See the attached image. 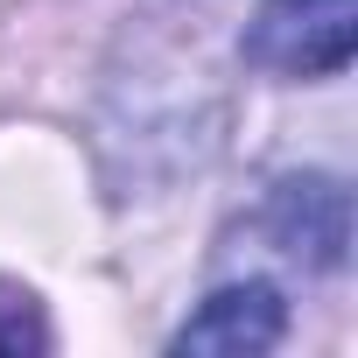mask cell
I'll return each mask as SVG.
<instances>
[{
    "label": "cell",
    "instance_id": "cell-4",
    "mask_svg": "<svg viewBox=\"0 0 358 358\" xmlns=\"http://www.w3.org/2000/svg\"><path fill=\"white\" fill-rule=\"evenodd\" d=\"M43 344H50V330H43L36 295L15 288V281H0V351H43Z\"/></svg>",
    "mask_w": 358,
    "mask_h": 358
},
{
    "label": "cell",
    "instance_id": "cell-1",
    "mask_svg": "<svg viewBox=\"0 0 358 358\" xmlns=\"http://www.w3.org/2000/svg\"><path fill=\"white\" fill-rule=\"evenodd\" d=\"M358 50V0H260L239 57L274 78H337Z\"/></svg>",
    "mask_w": 358,
    "mask_h": 358
},
{
    "label": "cell",
    "instance_id": "cell-3",
    "mask_svg": "<svg viewBox=\"0 0 358 358\" xmlns=\"http://www.w3.org/2000/svg\"><path fill=\"white\" fill-rule=\"evenodd\" d=\"M281 330H288L281 295L267 281H232V288H218L183 330H176V351H232L239 358V351H274Z\"/></svg>",
    "mask_w": 358,
    "mask_h": 358
},
{
    "label": "cell",
    "instance_id": "cell-2",
    "mask_svg": "<svg viewBox=\"0 0 358 358\" xmlns=\"http://www.w3.org/2000/svg\"><path fill=\"white\" fill-rule=\"evenodd\" d=\"M260 225H267L274 253H288L309 274H330V267H344V246H351V197L330 176H288V183H274Z\"/></svg>",
    "mask_w": 358,
    "mask_h": 358
}]
</instances>
